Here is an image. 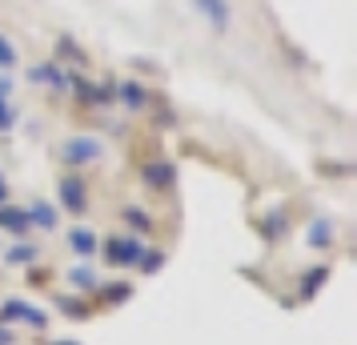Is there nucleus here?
<instances>
[{
    "label": "nucleus",
    "mask_w": 357,
    "mask_h": 345,
    "mask_svg": "<svg viewBox=\"0 0 357 345\" xmlns=\"http://www.w3.org/2000/svg\"><path fill=\"white\" fill-rule=\"evenodd\" d=\"M116 100L129 109L132 116H141L149 113V105H153V93H149V84L145 81H137V77H125V81H116Z\"/></svg>",
    "instance_id": "obj_8"
},
{
    "label": "nucleus",
    "mask_w": 357,
    "mask_h": 345,
    "mask_svg": "<svg viewBox=\"0 0 357 345\" xmlns=\"http://www.w3.org/2000/svg\"><path fill=\"white\" fill-rule=\"evenodd\" d=\"M17 121H20V113H17V105H13V100H0V132L17 129Z\"/></svg>",
    "instance_id": "obj_23"
},
{
    "label": "nucleus",
    "mask_w": 357,
    "mask_h": 345,
    "mask_svg": "<svg viewBox=\"0 0 357 345\" xmlns=\"http://www.w3.org/2000/svg\"><path fill=\"white\" fill-rule=\"evenodd\" d=\"M0 100H13V81H8V72H0Z\"/></svg>",
    "instance_id": "obj_26"
},
{
    "label": "nucleus",
    "mask_w": 357,
    "mask_h": 345,
    "mask_svg": "<svg viewBox=\"0 0 357 345\" xmlns=\"http://www.w3.org/2000/svg\"><path fill=\"white\" fill-rule=\"evenodd\" d=\"M157 121H153V125H157V129H177V113H173V109H169V105H161V109H157Z\"/></svg>",
    "instance_id": "obj_24"
},
{
    "label": "nucleus",
    "mask_w": 357,
    "mask_h": 345,
    "mask_svg": "<svg viewBox=\"0 0 357 345\" xmlns=\"http://www.w3.org/2000/svg\"><path fill=\"white\" fill-rule=\"evenodd\" d=\"M29 229H33V225H29V209L4 201V205H0V233H8V237L20 241V237H29Z\"/></svg>",
    "instance_id": "obj_13"
},
{
    "label": "nucleus",
    "mask_w": 357,
    "mask_h": 345,
    "mask_svg": "<svg viewBox=\"0 0 357 345\" xmlns=\"http://www.w3.org/2000/svg\"><path fill=\"white\" fill-rule=\"evenodd\" d=\"M121 221L129 225V233H137V237H149V233L157 229V221H153V213H149L145 205H121Z\"/></svg>",
    "instance_id": "obj_14"
},
{
    "label": "nucleus",
    "mask_w": 357,
    "mask_h": 345,
    "mask_svg": "<svg viewBox=\"0 0 357 345\" xmlns=\"http://www.w3.org/2000/svg\"><path fill=\"white\" fill-rule=\"evenodd\" d=\"M141 253H145V237H137V233H121V237H105L100 241V257L113 269H137Z\"/></svg>",
    "instance_id": "obj_2"
},
{
    "label": "nucleus",
    "mask_w": 357,
    "mask_h": 345,
    "mask_svg": "<svg viewBox=\"0 0 357 345\" xmlns=\"http://www.w3.org/2000/svg\"><path fill=\"white\" fill-rule=\"evenodd\" d=\"M4 253V265H17V269H29V265H40V245H33V241H13L8 249H0Z\"/></svg>",
    "instance_id": "obj_15"
},
{
    "label": "nucleus",
    "mask_w": 357,
    "mask_h": 345,
    "mask_svg": "<svg viewBox=\"0 0 357 345\" xmlns=\"http://www.w3.org/2000/svg\"><path fill=\"white\" fill-rule=\"evenodd\" d=\"M193 4V13L205 24H209L213 36H229V29H233V4L229 0H189Z\"/></svg>",
    "instance_id": "obj_7"
},
{
    "label": "nucleus",
    "mask_w": 357,
    "mask_h": 345,
    "mask_svg": "<svg viewBox=\"0 0 357 345\" xmlns=\"http://www.w3.org/2000/svg\"><path fill=\"white\" fill-rule=\"evenodd\" d=\"M56 157H61L65 169L81 173V169H93V164L105 161V141L93 137V132H68L65 141L56 145Z\"/></svg>",
    "instance_id": "obj_1"
},
{
    "label": "nucleus",
    "mask_w": 357,
    "mask_h": 345,
    "mask_svg": "<svg viewBox=\"0 0 357 345\" xmlns=\"http://www.w3.org/2000/svg\"><path fill=\"white\" fill-rule=\"evenodd\" d=\"M161 265H165V249L145 245V253H141V261H137V269H141V277H153V273H157Z\"/></svg>",
    "instance_id": "obj_20"
},
{
    "label": "nucleus",
    "mask_w": 357,
    "mask_h": 345,
    "mask_svg": "<svg viewBox=\"0 0 357 345\" xmlns=\"http://www.w3.org/2000/svg\"><path fill=\"white\" fill-rule=\"evenodd\" d=\"M65 281L73 285V289H81V293H97V285H100V277L89 269V265H73Z\"/></svg>",
    "instance_id": "obj_19"
},
{
    "label": "nucleus",
    "mask_w": 357,
    "mask_h": 345,
    "mask_svg": "<svg viewBox=\"0 0 357 345\" xmlns=\"http://www.w3.org/2000/svg\"><path fill=\"white\" fill-rule=\"evenodd\" d=\"M329 273H333L329 265H313V269H309L305 277H301V289H297V297H301V301H313V297H317V293L325 289Z\"/></svg>",
    "instance_id": "obj_16"
},
{
    "label": "nucleus",
    "mask_w": 357,
    "mask_h": 345,
    "mask_svg": "<svg viewBox=\"0 0 357 345\" xmlns=\"http://www.w3.org/2000/svg\"><path fill=\"white\" fill-rule=\"evenodd\" d=\"M56 309L65 313V317H73V321H89V317H93V305H89L84 297H68V293L56 297Z\"/></svg>",
    "instance_id": "obj_18"
},
{
    "label": "nucleus",
    "mask_w": 357,
    "mask_h": 345,
    "mask_svg": "<svg viewBox=\"0 0 357 345\" xmlns=\"http://www.w3.org/2000/svg\"><path fill=\"white\" fill-rule=\"evenodd\" d=\"M305 245L313 249V253H325V249L337 245V221L333 217H313L305 229Z\"/></svg>",
    "instance_id": "obj_10"
},
{
    "label": "nucleus",
    "mask_w": 357,
    "mask_h": 345,
    "mask_svg": "<svg viewBox=\"0 0 357 345\" xmlns=\"http://www.w3.org/2000/svg\"><path fill=\"white\" fill-rule=\"evenodd\" d=\"M0 325H29V329H49L45 309H36L33 301H20V297H4L0 301Z\"/></svg>",
    "instance_id": "obj_4"
},
{
    "label": "nucleus",
    "mask_w": 357,
    "mask_h": 345,
    "mask_svg": "<svg viewBox=\"0 0 357 345\" xmlns=\"http://www.w3.org/2000/svg\"><path fill=\"white\" fill-rule=\"evenodd\" d=\"M29 225L40 233H56L61 229V209L45 197H33V205H29Z\"/></svg>",
    "instance_id": "obj_11"
},
{
    "label": "nucleus",
    "mask_w": 357,
    "mask_h": 345,
    "mask_svg": "<svg viewBox=\"0 0 357 345\" xmlns=\"http://www.w3.org/2000/svg\"><path fill=\"white\" fill-rule=\"evenodd\" d=\"M89 205H93V201H89V181H84L81 173L68 169L65 177L56 181V209L68 213V217H84L89 213Z\"/></svg>",
    "instance_id": "obj_3"
},
{
    "label": "nucleus",
    "mask_w": 357,
    "mask_h": 345,
    "mask_svg": "<svg viewBox=\"0 0 357 345\" xmlns=\"http://www.w3.org/2000/svg\"><path fill=\"white\" fill-rule=\"evenodd\" d=\"M49 345H81V342H49Z\"/></svg>",
    "instance_id": "obj_29"
},
{
    "label": "nucleus",
    "mask_w": 357,
    "mask_h": 345,
    "mask_svg": "<svg viewBox=\"0 0 357 345\" xmlns=\"http://www.w3.org/2000/svg\"><path fill=\"white\" fill-rule=\"evenodd\" d=\"M0 345H17V337H13V329L0 325Z\"/></svg>",
    "instance_id": "obj_27"
},
{
    "label": "nucleus",
    "mask_w": 357,
    "mask_h": 345,
    "mask_svg": "<svg viewBox=\"0 0 357 345\" xmlns=\"http://www.w3.org/2000/svg\"><path fill=\"white\" fill-rule=\"evenodd\" d=\"M8 201V177H4V169H0V205Z\"/></svg>",
    "instance_id": "obj_28"
},
{
    "label": "nucleus",
    "mask_w": 357,
    "mask_h": 345,
    "mask_svg": "<svg viewBox=\"0 0 357 345\" xmlns=\"http://www.w3.org/2000/svg\"><path fill=\"white\" fill-rule=\"evenodd\" d=\"M141 185L149 193H173L177 189V164L165 161V157H153V161L141 164Z\"/></svg>",
    "instance_id": "obj_6"
},
{
    "label": "nucleus",
    "mask_w": 357,
    "mask_h": 345,
    "mask_svg": "<svg viewBox=\"0 0 357 345\" xmlns=\"http://www.w3.org/2000/svg\"><path fill=\"white\" fill-rule=\"evenodd\" d=\"M17 65H20V52H17V45H13V36L0 33V72H13Z\"/></svg>",
    "instance_id": "obj_21"
},
{
    "label": "nucleus",
    "mask_w": 357,
    "mask_h": 345,
    "mask_svg": "<svg viewBox=\"0 0 357 345\" xmlns=\"http://www.w3.org/2000/svg\"><path fill=\"white\" fill-rule=\"evenodd\" d=\"M97 297H100V305H109V309H113V305H125V301L132 297V281H109V285L100 281Z\"/></svg>",
    "instance_id": "obj_17"
},
{
    "label": "nucleus",
    "mask_w": 357,
    "mask_h": 345,
    "mask_svg": "<svg viewBox=\"0 0 357 345\" xmlns=\"http://www.w3.org/2000/svg\"><path fill=\"white\" fill-rule=\"evenodd\" d=\"M257 229L265 233V241H277V237L285 233V217H281V213H269V217H265V221L257 225Z\"/></svg>",
    "instance_id": "obj_22"
},
{
    "label": "nucleus",
    "mask_w": 357,
    "mask_h": 345,
    "mask_svg": "<svg viewBox=\"0 0 357 345\" xmlns=\"http://www.w3.org/2000/svg\"><path fill=\"white\" fill-rule=\"evenodd\" d=\"M52 61H61L65 68H84L89 65V52H84L68 33H61L56 36V45H52Z\"/></svg>",
    "instance_id": "obj_12"
},
{
    "label": "nucleus",
    "mask_w": 357,
    "mask_h": 345,
    "mask_svg": "<svg viewBox=\"0 0 357 345\" xmlns=\"http://www.w3.org/2000/svg\"><path fill=\"white\" fill-rule=\"evenodd\" d=\"M29 285H33V289H45V285H49V273H45V269L36 273V265H29Z\"/></svg>",
    "instance_id": "obj_25"
},
{
    "label": "nucleus",
    "mask_w": 357,
    "mask_h": 345,
    "mask_svg": "<svg viewBox=\"0 0 357 345\" xmlns=\"http://www.w3.org/2000/svg\"><path fill=\"white\" fill-rule=\"evenodd\" d=\"M68 72L73 68H65L61 61H40V65H33L24 77H29V84H36V89H49V93H56V97H68Z\"/></svg>",
    "instance_id": "obj_5"
},
{
    "label": "nucleus",
    "mask_w": 357,
    "mask_h": 345,
    "mask_svg": "<svg viewBox=\"0 0 357 345\" xmlns=\"http://www.w3.org/2000/svg\"><path fill=\"white\" fill-rule=\"evenodd\" d=\"M65 245H68V253L73 257H81V261H93L100 253V237L89 225H73V229L65 233Z\"/></svg>",
    "instance_id": "obj_9"
}]
</instances>
